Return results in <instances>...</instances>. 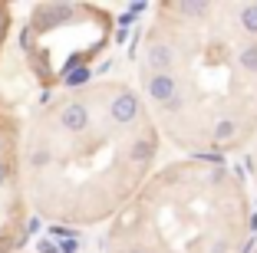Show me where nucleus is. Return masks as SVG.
<instances>
[{
    "instance_id": "1",
    "label": "nucleus",
    "mask_w": 257,
    "mask_h": 253,
    "mask_svg": "<svg viewBox=\"0 0 257 253\" xmlns=\"http://www.w3.org/2000/svg\"><path fill=\"white\" fill-rule=\"evenodd\" d=\"M145 89L155 102H162L165 109H182V99H178V79L172 73H152Z\"/></svg>"
},
{
    "instance_id": "2",
    "label": "nucleus",
    "mask_w": 257,
    "mask_h": 253,
    "mask_svg": "<svg viewBox=\"0 0 257 253\" xmlns=\"http://www.w3.org/2000/svg\"><path fill=\"white\" fill-rule=\"evenodd\" d=\"M60 125L66 128V132H73V135L86 132V128H89V109H86L83 102H69L66 109L60 112Z\"/></svg>"
},
{
    "instance_id": "3",
    "label": "nucleus",
    "mask_w": 257,
    "mask_h": 253,
    "mask_svg": "<svg viewBox=\"0 0 257 253\" xmlns=\"http://www.w3.org/2000/svg\"><path fill=\"white\" fill-rule=\"evenodd\" d=\"M109 112H112V119L119 122V125H128V122L136 119V112H139V102L132 92H119V96L109 102Z\"/></svg>"
},
{
    "instance_id": "4",
    "label": "nucleus",
    "mask_w": 257,
    "mask_h": 253,
    "mask_svg": "<svg viewBox=\"0 0 257 253\" xmlns=\"http://www.w3.org/2000/svg\"><path fill=\"white\" fill-rule=\"evenodd\" d=\"M145 60H149V66L155 69V73H168L172 69V60H175V53L168 43H155L149 53H145Z\"/></svg>"
},
{
    "instance_id": "5",
    "label": "nucleus",
    "mask_w": 257,
    "mask_h": 253,
    "mask_svg": "<svg viewBox=\"0 0 257 253\" xmlns=\"http://www.w3.org/2000/svg\"><path fill=\"white\" fill-rule=\"evenodd\" d=\"M69 14H73V7L69 4H56V7H43L37 17V27H53V23H63L69 20Z\"/></svg>"
},
{
    "instance_id": "6",
    "label": "nucleus",
    "mask_w": 257,
    "mask_h": 253,
    "mask_svg": "<svg viewBox=\"0 0 257 253\" xmlns=\"http://www.w3.org/2000/svg\"><path fill=\"white\" fill-rule=\"evenodd\" d=\"M237 23H241V30H244V33L257 37V4H244V7H241V17H237Z\"/></svg>"
},
{
    "instance_id": "7",
    "label": "nucleus",
    "mask_w": 257,
    "mask_h": 253,
    "mask_svg": "<svg viewBox=\"0 0 257 253\" xmlns=\"http://www.w3.org/2000/svg\"><path fill=\"white\" fill-rule=\"evenodd\" d=\"M208 10H211V7H208V4H175V14L195 17V20H198V17H204V14H208Z\"/></svg>"
},
{
    "instance_id": "8",
    "label": "nucleus",
    "mask_w": 257,
    "mask_h": 253,
    "mask_svg": "<svg viewBox=\"0 0 257 253\" xmlns=\"http://www.w3.org/2000/svg\"><path fill=\"white\" fill-rule=\"evenodd\" d=\"M237 63H241L247 73H257V46H244L241 56H237Z\"/></svg>"
},
{
    "instance_id": "9",
    "label": "nucleus",
    "mask_w": 257,
    "mask_h": 253,
    "mask_svg": "<svg viewBox=\"0 0 257 253\" xmlns=\"http://www.w3.org/2000/svg\"><path fill=\"white\" fill-rule=\"evenodd\" d=\"M149 158H152V142H136L132 145V161L142 164V161H149Z\"/></svg>"
},
{
    "instance_id": "10",
    "label": "nucleus",
    "mask_w": 257,
    "mask_h": 253,
    "mask_svg": "<svg viewBox=\"0 0 257 253\" xmlns=\"http://www.w3.org/2000/svg\"><path fill=\"white\" fill-rule=\"evenodd\" d=\"M231 135H234V122H218V125H214V138H218V142H224V138H231Z\"/></svg>"
},
{
    "instance_id": "11",
    "label": "nucleus",
    "mask_w": 257,
    "mask_h": 253,
    "mask_svg": "<svg viewBox=\"0 0 257 253\" xmlns=\"http://www.w3.org/2000/svg\"><path fill=\"white\" fill-rule=\"evenodd\" d=\"M30 161H33V168H43V164H50V151H43V148H40V151H33V158H30Z\"/></svg>"
},
{
    "instance_id": "12",
    "label": "nucleus",
    "mask_w": 257,
    "mask_h": 253,
    "mask_svg": "<svg viewBox=\"0 0 257 253\" xmlns=\"http://www.w3.org/2000/svg\"><path fill=\"white\" fill-rule=\"evenodd\" d=\"M4 181H7V164L0 161V187H4Z\"/></svg>"
},
{
    "instance_id": "13",
    "label": "nucleus",
    "mask_w": 257,
    "mask_h": 253,
    "mask_svg": "<svg viewBox=\"0 0 257 253\" xmlns=\"http://www.w3.org/2000/svg\"><path fill=\"white\" fill-rule=\"evenodd\" d=\"M132 253H145V250H132Z\"/></svg>"
}]
</instances>
